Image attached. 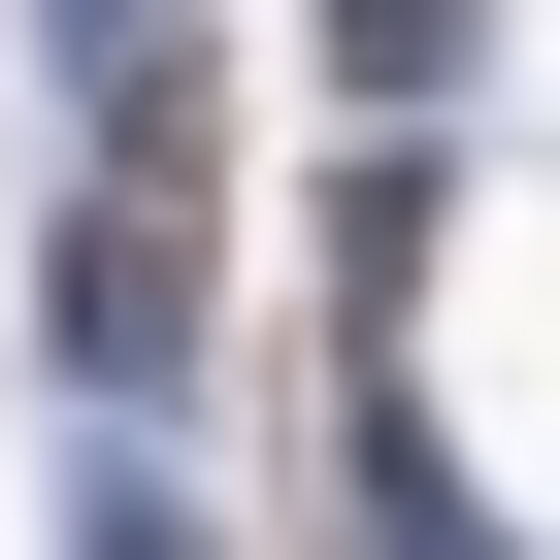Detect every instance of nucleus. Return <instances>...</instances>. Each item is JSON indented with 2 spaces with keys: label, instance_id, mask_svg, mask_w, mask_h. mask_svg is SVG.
Segmentation results:
<instances>
[{
  "label": "nucleus",
  "instance_id": "obj_1",
  "mask_svg": "<svg viewBox=\"0 0 560 560\" xmlns=\"http://www.w3.org/2000/svg\"><path fill=\"white\" fill-rule=\"evenodd\" d=\"M462 34H494V0H330V67H363V100H462Z\"/></svg>",
  "mask_w": 560,
  "mask_h": 560
}]
</instances>
